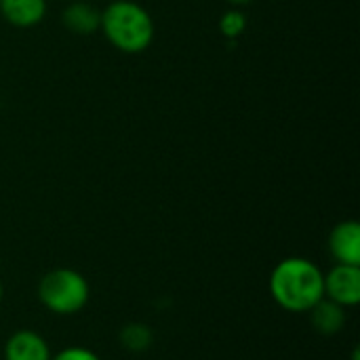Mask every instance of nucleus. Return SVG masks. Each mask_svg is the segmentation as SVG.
<instances>
[{
    "mask_svg": "<svg viewBox=\"0 0 360 360\" xmlns=\"http://www.w3.org/2000/svg\"><path fill=\"white\" fill-rule=\"evenodd\" d=\"M272 300L287 312H310L325 297V272L306 257H287L270 274Z\"/></svg>",
    "mask_w": 360,
    "mask_h": 360,
    "instance_id": "f257e3e1",
    "label": "nucleus"
},
{
    "mask_svg": "<svg viewBox=\"0 0 360 360\" xmlns=\"http://www.w3.org/2000/svg\"><path fill=\"white\" fill-rule=\"evenodd\" d=\"M99 32L114 49L135 55L152 44L154 19L135 0H114L101 11Z\"/></svg>",
    "mask_w": 360,
    "mask_h": 360,
    "instance_id": "f03ea898",
    "label": "nucleus"
},
{
    "mask_svg": "<svg viewBox=\"0 0 360 360\" xmlns=\"http://www.w3.org/2000/svg\"><path fill=\"white\" fill-rule=\"evenodd\" d=\"M38 300L49 312L59 316H72L89 304L91 287L78 270L55 268L40 278Z\"/></svg>",
    "mask_w": 360,
    "mask_h": 360,
    "instance_id": "7ed1b4c3",
    "label": "nucleus"
},
{
    "mask_svg": "<svg viewBox=\"0 0 360 360\" xmlns=\"http://www.w3.org/2000/svg\"><path fill=\"white\" fill-rule=\"evenodd\" d=\"M325 297L344 308H354L360 302V266L335 264L325 274Z\"/></svg>",
    "mask_w": 360,
    "mask_h": 360,
    "instance_id": "20e7f679",
    "label": "nucleus"
},
{
    "mask_svg": "<svg viewBox=\"0 0 360 360\" xmlns=\"http://www.w3.org/2000/svg\"><path fill=\"white\" fill-rule=\"evenodd\" d=\"M329 253L335 264L360 266V226L354 219L340 221L329 232Z\"/></svg>",
    "mask_w": 360,
    "mask_h": 360,
    "instance_id": "39448f33",
    "label": "nucleus"
},
{
    "mask_svg": "<svg viewBox=\"0 0 360 360\" xmlns=\"http://www.w3.org/2000/svg\"><path fill=\"white\" fill-rule=\"evenodd\" d=\"M51 356L46 340L32 329L15 331L4 344V360H51Z\"/></svg>",
    "mask_w": 360,
    "mask_h": 360,
    "instance_id": "423d86ee",
    "label": "nucleus"
},
{
    "mask_svg": "<svg viewBox=\"0 0 360 360\" xmlns=\"http://www.w3.org/2000/svg\"><path fill=\"white\" fill-rule=\"evenodd\" d=\"M46 0H0V15L15 27L38 25L46 15Z\"/></svg>",
    "mask_w": 360,
    "mask_h": 360,
    "instance_id": "0eeeda50",
    "label": "nucleus"
},
{
    "mask_svg": "<svg viewBox=\"0 0 360 360\" xmlns=\"http://www.w3.org/2000/svg\"><path fill=\"white\" fill-rule=\"evenodd\" d=\"M61 21L65 25L68 32L78 34V36H86L99 30L101 23V11H97L93 4L89 2H72L63 8L61 13Z\"/></svg>",
    "mask_w": 360,
    "mask_h": 360,
    "instance_id": "6e6552de",
    "label": "nucleus"
},
{
    "mask_svg": "<svg viewBox=\"0 0 360 360\" xmlns=\"http://www.w3.org/2000/svg\"><path fill=\"white\" fill-rule=\"evenodd\" d=\"M310 319L314 329L321 335H335L344 329L346 325V308L323 297L312 310H310Z\"/></svg>",
    "mask_w": 360,
    "mask_h": 360,
    "instance_id": "1a4fd4ad",
    "label": "nucleus"
},
{
    "mask_svg": "<svg viewBox=\"0 0 360 360\" xmlns=\"http://www.w3.org/2000/svg\"><path fill=\"white\" fill-rule=\"evenodd\" d=\"M118 340L120 346L129 352H146L154 342V333L143 323H129L120 329Z\"/></svg>",
    "mask_w": 360,
    "mask_h": 360,
    "instance_id": "9d476101",
    "label": "nucleus"
},
{
    "mask_svg": "<svg viewBox=\"0 0 360 360\" xmlns=\"http://www.w3.org/2000/svg\"><path fill=\"white\" fill-rule=\"evenodd\" d=\"M51 360H101V356L95 354V352L89 350V348L70 346V348H63L61 352H57L55 356H51Z\"/></svg>",
    "mask_w": 360,
    "mask_h": 360,
    "instance_id": "9b49d317",
    "label": "nucleus"
},
{
    "mask_svg": "<svg viewBox=\"0 0 360 360\" xmlns=\"http://www.w3.org/2000/svg\"><path fill=\"white\" fill-rule=\"evenodd\" d=\"M245 30V17L238 11H232L228 15H224L221 19V32L226 36H238Z\"/></svg>",
    "mask_w": 360,
    "mask_h": 360,
    "instance_id": "f8f14e48",
    "label": "nucleus"
},
{
    "mask_svg": "<svg viewBox=\"0 0 360 360\" xmlns=\"http://www.w3.org/2000/svg\"><path fill=\"white\" fill-rule=\"evenodd\" d=\"M228 2H230L232 6H236V8H238V6H247V4H251L253 0H228Z\"/></svg>",
    "mask_w": 360,
    "mask_h": 360,
    "instance_id": "ddd939ff",
    "label": "nucleus"
},
{
    "mask_svg": "<svg viewBox=\"0 0 360 360\" xmlns=\"http://www.w3.org/2000/svg\"><path fill=\"white\" fill-rule=\"evenodd\" d=\"M2 293H4V289H2V281H0V304H2Z\"/></svg>",
    "mask_w": 360,
    "mask_h": 360,
    "instance_id": "4468645a",
    "label": "nucleus"
}]
</instances>
